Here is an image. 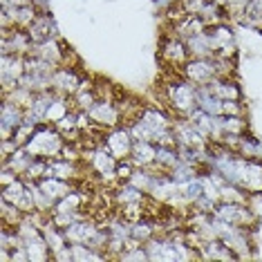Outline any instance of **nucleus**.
Instances as JSON below:
<instances>
[{
  "mask_svg": "<svg viewBox=\"0 0 262 262\" xmlns=\"http://www.w3.org/2000/svg\"><path fill=\"white\" fill-rule=\"evenodd\" d=\"M175 117L170 115L164 105H144L141 112L133 121L126 123L133 133L135 139H146L152 144H166V146H177L175 141V130H172Z\"/></svg>",
  "mask_w": 262,
  "mask_h": 262,
  "instance_id": "obj_1",
  "label": "nucleus"
},
{
  "mask_svg": "<svg viewBox=\"0 0 262 262\" xmlns=\"http://www.w3.org/2000/svg\"><path fill=\"white\" fill-rule=\"evenodd\" d=\"M159 90H162L159 92L162 105L172 117H188L198 108V85L193 81H188L180 70H168Z\"/></svg>",
  "mask_w": 262,
  "mask_h": 262,
  "instance_id": "obj_2",
  "label": "nucleus"
},
{
  "mask_svg": "<svg viewBox=\"0 0 262 262\" xmlns=\"http://www.w3.org/2000/svg\"><path fill=\"white\" fill-rule=\"evenodd\" d=\"M65 141H68L65 139V135L54 126V123L43 121V123H38V126L32 130L29 139L25 141V148L34 155V157L52 159V157H58V155L63 152Z\"/></svg>",
  "mask_w": 262,
  "mask_h": 262,
  "instance_id": "obj_3",
  "label": "nucleus"
},
{
  "mask_svg": "<svg viewBox=\"0 0 262 262\" xmlns=\"http://www.w3.org/2000/svg\"><path fill=\"white\" fill-rule=\"evenodd\" d=\"M58 65L45 61L36 54H27L25 58V76L20 79V85L29 88L32 92L52 90V74Z\"/></svg>",
  "mask_w": 262,
  "mask_h": 262,
  "instance_id": "obj_4",
  "label": "nucleus"
},
{
  "mask_svg": "<svg viewBox=\"0 0 262 262\" xmlns=\"http://www.w3.org/2000/svg\"><path fill=\"white\" fill-rule=\"evenodd\" d=\"M213 215L224 220L229 224H235V226H244V229H255L258 224V215L249 202H231V200H220L215 204V211Z\"/></svg>",
  "mask_w": 262,
  "mask_h": 262,
  "instance_id": "obj_5",
  "label": "nucleus"
},
{
  "mask_svg": "<svg viewBox=\"0 0 262 262\" xmlns=\"http://www.w3.org/2000/svg\"><path fill=\"white\" fill-rule=\"evenodd\" d=\"M88 115H90L94 126L101 130L123 126V117H121V110H119L117 97H99L92 103V108L88 110Z\"/></svg>",
  "mask_w": 262,
  "mask_h": 262,
  "instance_id": "obj_6",
  "label": "nucleus"
},
{
  "mask_svg": "<svg viewBox=\"0 0 262 262\" xmlns=\"http://www.w3.org/2000/svg\"><path fill=\"white\" fill-rule=\"evenodd\" d=\"M159 58L168 70H180L186 65V61L190 58L186 40L177 34H168V36L162 38V47H159Z\"/></svg>",
  "mask_w": 262,
  "mask_h": 262,
  "instance_id": "obj_7",
  "label": "nucleus"
},
{
  "mask_svg": "<svg viewBox=\"0 0 262 262\" xmlns=\"http://www.w3.org/2000/svg\"><path fill=\"white\" fill-rule=\"evenodd\" d=\"M83 81H85V74L79 72L74 65H58L54 74H52V90L61 94V97L72 99L81 90Z\"/></svg>",
  "mask_w": 262,
  "mask_h": 262,
  "instance_id": "obj_8",
  "label": "nucleus"
},
{
  "mask_svg": "<svg viewBox=\"0 0 262 262\" xmlns=\"http://www.w3.org/2000/svg\"><path fill=\"white\" fill-rule=\"evenodd\" d=\"M182 74L186 76L188 81H193L195 85H206L211 79L220 76L217 56H211V58H193L190 56L186 61V65L182 68Z\"/></svg>",
  "mask_w": 262,
  "mask_h": 262,
  "instance_id": "obj_9",
  "label": "nucleus"
},
{
  "mask_svg": "<svg viewBox=\"0 0 262 262\" xmlns=\"http://www.w3.org/2000/svg\"><path fill=\"white\" fill-rule=\"evenodd\" d=\"M101 144L108 148L117 159H128L130 152H133V146H135V137L128 126H117V128L105 130Z\"/></svg>",
  "mask_w": 262,
  "mask_h": 262,
  "instance_id": "obj_10",
  "label": "nucleus"
},
{
  "mask_svg": "<svg viewBox=\"0 0 262 262\" xmlns=\"http://www.w3.org/2000/svg\"><path fill=\"white\" fill-rule=\"evenodd\" d=\"M206 34L213 43L215 56L231 58L235 54V34H233V29L226 25V20L215 23V25H206Z\"/></svg>",
  "mask_w": 262,
  "mask_h": 262,
  "instance_id": "obj_11",
  "label": "nucleus"
},
{
  "mask_svg": "<svg viewBox=\"0 0 262 262\" xmlns=\"http://www.w3.org/2000/svg\"><path fill=\"white\" fill-rule=\"evenodd\" d=\"M25 58L23 54H3L0 63V83H3V94L16 88L20 79L25 76Z\"/></svg>",
  "mask_w": 262,
  "mask_h": 262,
  "instance_id": "obj_12",
  "label": "nucleus"
},
{
  "mask_svg": "<svg viewBox=\"0 0 262 262\" xmlns=\"http://www.w3.org/2000/svg\"><path fill=\"white\" fill-rule=\"evenodd\" d=\"M32 54H36L45 61L54 65H72V50H68L61 38H47L43 43H36L32 50Z\"/></svg>",
  "mask_w": 262,
  "mask_h": 262,
  "instance_id": "obj_13",
  "label": "nucleus"
},
{
  "mask_svg": "<svg viewBox=\"0 0 262 262\" xmlns=\"http://www.w3.org/2000/svg\"><path fill=\"white\" fill-rule=\"evenodd\" d=\"M25 115L27 110L23 105L14 103L9 99H3V105H0V135H3V139H9L25 123Z\"/></svg>",
  "mask_w": 262,
  "mask_h": 262,
  "instance_id": "obj_14",
  "label": "nucleus"
},
{
  "mask_svg": "<svg viewBox=\"0 0 262 262\" xmlns=\"http://www.w3.org/2000/svg\"><path fill=\"white\" fill-rule=\"evenodd\" d=\"M3 200L11 202L18 208H23L25 213L36 211L34 206V198H32V190H29V184L25 177H16L14 182H9L7 186H3Z\"/></svg>",
  "mask_w": 262,
  "mask_h": 262,
  "instance_id": "obj_15",
  "label": "nucleus"
},
{
  "mask_svg": "<svg viewBox=\"0 0 262 262\" xmlns=\"http://www.w3.org/2000/svg\"><path fill=\"white\" fill-rule=\"evenodd\" d=\"M34 40L29 36L27 29L14 27V29H3V54H32Z\"/></svg>",
  "mask_w": 262,
  "mask_h": 262,
  "instance_id": "obj_16",
  "label": "nucleus"
},
{
  "mask_svg": "<svg viewBox=\"0 0 262 262\" xmlns=\"http://www.w3.org/2000/svg\"><path fill=\"white\" fill-rule=\"evenodd\" d=\"M29 36H32L34 45L36 43H43L47 38H61L58 36V25L56 20L52 18V14H38V18L29 25Z\"/></svg>",
  "mask_w": 262,
  "mask_h": 262,
  "instance_id": "obj_17",
  "label": "nucleus"
},
{
  "mask_svg": "<svg viewBox=\"0 0 262 262\" xmlns=\"http://www.w3.org/2000/svg\"><path fill=\"white\" fill-rule=\"evenodd\" d=\"M206 88L222 101H242V90H240V85L231 79V74L215 76V79H211L206 83Z\"/></svg>",
  "mask_w": 262,
  "mask_h": 262,
  "instance_id": "obj_18",
  "label": "nucleus"
},
{
  "mask_svg": "<svg viewBox=\"0 0 262 262\" xmlns=\"http://www.w3.org/2000/svg\"><path fill=\"white\" fill-rule=\"evenodd\" d=\"M38 184L40 188L45 190V195L50 198L52 202H56L65 198L68 193H72V190L76 188V184L74 182H68V180H58V177H52V175H45V177H40V180H34Z\"/></svg>",
  "mask_w": 262,
  "mask_h": 262,
  "instance_id": "obj_19",
  "label": "nucleus"
},
{
  "mask_svg": "<svg viewBox=\"0 0 262 262\" xmlns=\"http://www.w3.org/2000/svg\"><path fill=\"white\" fill-rule=\"evenodd\" d=\"M200 253H202V260H240L233 249H231L224 240H220V237L206 240L200 247Z\"/></svg>",
  "mask_w": 262,
  "mask_h": 262,
  "instance_id": "obj_20",
  "label": "nucleus"
},
{
  "mask_svg": "<svg viewBox=\"0 0 262 262\" xmlns=\"http://www.w3.org/2000/svg\"><path fill=\"white\" fill-rule=\"evenodd\" d=\"M130 159H133L137 168H150V166H155V159H157V144L146 139H135Z\"/></svg>",
  "mask_w": 262,
  "mask_h": 262,
  "instance_id": "obj_21",
  "label": "nucleus"
},
{
  "mask_svg": "<svg viewBox=\"0 0 262 262\" xmlns=\"http://www.w3.org/2000/svg\"><path fill=\"white\" fill-rule=\"evenodd\" d=\"M184 40H186L188 54L193 58H211V56H215V50H213V43H211V38H208L206 29L204 32H200V34H193V36H188Z\"/></svg>",
  "mask_w": 262,
  "mask_h": 262,
  "instance_id": "obj_22",
  "label": "nucleus"
},
{
  "mask_svg": "<svg viewBox=\"0 0 262 262\" xmlns=\"http://www.w3.org/2000/svg\"><path fill=\"white\" fill-rule=\"evenodd\" d=\"M180 152H177V146H166V144H157V159H155V168L168 172L172 170L177 164H180Z\"/></svg>",
  "mask_w": 262,
  "mask_h": 262,
  "instance_id": "obj_23",
  "label": "nucleus"
},
{
  "mask_svg": "<svg viewBox=\"0 0 262 262\" xmlns=\"http://www.w3.org/2000/svg\"><path fill=\"white\" fill-rule=\"evenodd\" d=\"M0 208H3V211H0V224L11 226V229H16V226H18L27 215L23 208H18L16 204H11V202L3 200V198H0Z\"/></svg>",
  "mask_w": 262,
  "mask_h": 262,
  "instance_id": "obj_24",
  "label": "nucleus"
},
{
  "mask_svg": "<svg viewBox=\"0 0 262 262\" xmlns=\"http://www.w3.org/2000/svg\"><path fill=\"white\" fill-rule=\"evenodd\" d=\"M260 148H262V146H260V141L255 139L253 135H249V130L237 137L235 152L244 155V157H260Z\"/></svg>",
  "mask_w": 262,
  "mask_h": 262,
  "instance_id": "obj_25",
  "label": "nucleus"
},
{
  "mask_svg": "<svg viewBox=\"0 0 262 262\" xmlns=\"http://www.w3.org/2000/svg\"><path fill=\"white\" fill-rule=\"evenodd\" d=\"M152 3H155V7H157V9L164 14V11H168V9L172 7V5L180 3V0H152Z\"/></svg>",
  "mask_w": 262,
  "mask_h": 262,
  "instance_id": "obj_26",
  "label": "nucleus"
},
{
  "mask_svg": "<svg viewBox=\"0 0 262 262\" xmlns=\"http://www.w3.org/2000/svg\"><path fill=\"white\" fill-rule=\"evenodd\" d=\"M32 5L38 9V14H50V0H32Z\"/></svg>",
  "mask_w": 262,
  "mask_h": 262,
  "instance_id": "obj_27",
  "label": "nucleus"
},
{
  "mask_svg": "<svg viewBox=\"0 0 262 262\" xmlns=\"http://www.w3.org/2000/svg\"><path fill=\"white\" fill-rule=\"evenodd\" d=\"M32 0H3V7H20V5H29Z\"/></svg>",
  "mask_w": 262,
  "mask_h": 262,
  "instance_id": "obj_28",
  "label": "nucleus"
}]
</instances>
